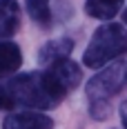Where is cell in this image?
Returning a JSON list of instances; mask_svg holds the SVG:
<instances>
[{
    "instance_id": "obj_5",
    "label": "cell",
    "mask_w": 127,
    "mask_h": 129,
    "mask_svg": "<svg viewBox=\"0 0 127 129\" xmlns=\"http://www.w3.org/2000/svg\"><path fill=\"white\" fill-rule=\"evenodd\" d=\"M2 129H54V120L42 111H11L5 118Z\"/></svg>"
},
{
    "instance_id": "obj_10",
    "label": "cell",
    "mask_w": 127,
    "mask_h": 129,
    "mask_svg": "<svg viewBox=\"0 0 127 129\" xmlns=\"http://www.w3.org/2000/svg\"><path fill=\"white\" fill-rule=\"evenodd\" d=\"M51 0H27V11L31 16V20L40 25L42 29H49L54 22V13H51Z\"/></svg>"
},
{
    "instance_id": "obj_6",
    "label": "cell",
    "mask_w": 127,
    "mask_h": 129,
    "mask_svg": "<svg viewBox=\"0 0 127 129\" xmlns=\"http://www.w3.org/2000/svg\"><path fill=\"white\" fill-rule=\"evenodd\" d=\"M74 51V40L69 38H56L45 42L38 49V62L42 67H49V64L58 62V60H65L69 58V53Z\"/></svg>"
},
{
    "instance_id": "obj_1",
    "label": "cell",
    "mask_w": 127,
    "mask_h": 129,
    "mask_svg": "<svg viewBox=\"0 0 127 129\" xmlns=\"http://www.w3.org/2000/svg\"><path fill=\"white\" fill-rule=\"evenodd\" d=\"M5 93H7V105L9 109L22 107V109H51L56 105H60L65 96L56 89V85L51 82L47 71H27L20 76H11L5 82Z\"/></svg>"
},
{
    "instance_id": "obj_13",
    "label": "cell",
    "mask_w": 127,
    "mask_h": 129,
    "mask_svg": "<svg viewBox=\"0 0 127 129\" xmlns=\"http://www.w3.org/2000/svg\"><path fill=\"white\" fill-rule=\"evenodd\" d=\"M123 22H125V27H127V9L123 11Z\"/></svg>"
},
{
    "instance_id": "obj_12",
    "label": "cell",
    "mask_w": 127,
    "mask_h": 129,
    "mask_svg": "<svg viewBox=\"0 0 127 129\" xmlns=\"http://www.w3.org/2000/svg\"><path fill=\"white\" fill-rule=\"evenodd\" d=\"M120 122H123V127L127 129V100L120 105Z\"/></svg>"
},
{
    "instance_id": "obj_7",
    "label": "cell",
    "mask_w": 127,
    "mask_h": 129,
    "mask_svg": "<svg viewBox=\"0 0 127 129\" xmlns=\"http://www.w3.org/2000/svg\"><path fill=\"white\" fill-rule=\"evenodd\" d=\"M20 29V5L16 0H0V40H9Z\"/></svg>"
},
{
    "instance_id": "obj_11",
    "label": "cell",
    "mask_w": 127,
    "mask_h": 129,
    "mask_svg": "<svg viewBox=\"0 0 127 129\" xmlns=\"http://www.w3.org/2000/svg\"><path fill=\"white\" fill-rule=\"evenodd\" d=\"M0 109H7V111H9V105H7V93H5V82H0Z\"/></svg>"
},
{
    "instance_id": "obj_4",
    "label": "cell",
    "mask_w": 127,
    "mask_h": 129,
    "mask_svg": "<svg viewBox=\"0 0 127 129\" xmlns=\"http://www.w3.org/2000/svg\"><path fill=\"white\" fill-rule=\"evenodd\" d=\"M45 71H47V76L51 78V82L56 85V89L60 91L63 96H67L71 89H76L78 85H80V78H83L80 67L74 60H69V58L45 67Z\"/></svg>"
},
{
    "instance_id": "obj_3",
    "label": "cell",
    "mask_w": 127,
    "mask_h": 129,
    "mask_svg": "<svg viewBox=\"0 0 127 129\" xmlns=\"http://www.w3.org/2000/svg\"><path fill=\"white\" fill-rule=\"evenodd\" d=\"M127 53V27L118 22L100 25L89 40L87 49L83 53V64L89 69L107 67L120 56Z\"/></svg>"
},
{
    "instance_id": "obj_2",
    "label": "cell",
    "mask_w": 127,
    "mask_h": 129,
    "mask_svg": "<svg viewBox=\"0 0 127 129\" xmlns=\"http://www.w3.org/2000/svg\"><path fill=\"white\" fill-rule=\"evenodd\" d=\"M123 89H127V62L125 60H114L87 82L91 118L105 120L109 116V98H114Z\"/></svg>"
},
{
    "instance_id": "obj_9",
    "label": "cell",
    "mask_w": 127,
    "mask_h": 129,
    "mask_svg": "<svg viewBox=\"0 0 127 129\" xmlns=\"http://www.w3.org/2000/svg\"><path fill=\"white\" fill-rule=\"evenodd\" d=\"M123 5H125V0H87L85 13L96 20H112L123 9Z\"/></svg>"
},
{
    "instance_id": "obj_8",
    "label": "cell",
    "mask_w": 127,
    "mask_h": 129,
    "mask_svg": "<svg viewBox=\"0 0 127 129\" xmlns=\"http://www.w3.org/2000/svg\"><path fill=\"white\" fill-rule=\"evenodd\" d=\"M22 64V51L11 40H0V78H11Z\"/></svg>"
}]
</instances>
